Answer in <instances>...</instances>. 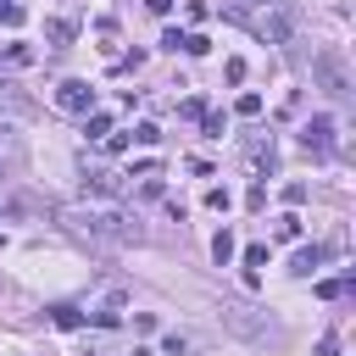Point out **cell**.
Returning a JSON list of instances; mask_svg holds the SVG:
<instances>
[{
  "instance_id": "6da1fadb",
  "label": "cell",
  "mask_w": 356,
  "mask_h": 356,
  "mask_svg": "<svg viewBox=\"0 0 356 356\" xmlns=\"http://www.w3.org/2000/svg\"><path fill=\"white\" fill-rule=\"evenodd\" d=\"M61 222L72 234H83V239H100V245H139L145 239V228L117 206H67Z\"/></svg>"
},
{
  "instance_id": "7a4b0ae2",
  "label": "cell",
  "mask_w": 356,
  "mask_h": 356,
  "mask_svg": "<svg viewBox=\"0 0 356 356\" xmlns=\"http://www.w3.org/2000/svg\"><path fill=\"white\" fill-rule=\"evenodd\" d=\"M239 28H250L261 44H289V33H295V17L278 6V0H228L222 6Z\"/></svg>"
},
{
  "instance_id": "3957f363",
  "label": "cell",
  "mask_w": 356,
  "mask_h": 356,
  "mask_svg": "<svg viewBox=\"0 0 356 356\" xmlns=\"http://www.w3.org/2000/svg\"><path fill=\"white\" fill-rule=\"evenodd\" d=\"M312 78L334 95V100H350V72H345V61L334 56V50H323V56H312Z\"/></svg>"
},
{
  "instance_id": "277c9868",
  "label": "cell",
  "mask_w": 356,
  "mask_h": 356,
  "mask_svg": "<svg viewBox=\"0 0 356 356\" xmlns=\"http://www.w3.org/2000/svg\"><path fill=\"white\" fill-rule=\"evenodd\" d=\"M56 106L72 111V117H89V111H95V89H89V78H61V83H56Z\"/></svg>"
},
{
  "instance_id": "5b68a950",
  "label": "cell",
  "mask_w": 356,
  "mask_h": 356,
  "mask_svg": "<svg viewBox=\"0 0 356 356\" xmlns=\"http://www.w3.org/2000/svg\"><path fill=\"white\" fill-rule=\"evenodd\" d=\"M83 189L100 195V200H122V195H128V178H122V172H106V167H89V172H83Z\"/></svg>"
},
{
  "instance_id": "8992f818",
  "label": "cell",
  "mask_w": 356,
  "mask_h": 356,
  "mask_svg": "<svg viewBox=\"0 0 356 356\" xmlns=\"http://www.w3.org/2000/svg\"><path fill=\"white\" fill-rule=\"evenodd\" d=\"M122 306H128V295H122V289H111V295L89 300V312H83V317H89L95 328H117V323H122Z\"/></svg>"
},
{
  "instance_id": "52a82bcc",
  "label": "cell",
  "mask_w": 356,
  "mask_h": 356,
  "mask_svg": "<svg viewBox=\"0 0 356 356\" xmlns=\"http://www.w3.org/2000/svg\"><path fill=\"white\" fill-rule=\"evenodd\" d=\"M300 145H306V150H317V156H328V150H334V117H328V111H317V117L300 128Z\"/></svg>"
},
{
  "instance_id": "ba28073f",
  "label": "cell",
  "mask_w": 356,
  "mask_h": 356,
  "mask_svg": "<svg viewBox=\"0 0 356 356\" xmlns=\"http://www.w3.org/2000/svg\"><path fill=\"white\" fill-rule=\"evenodd\" d=\"M222 323L239 328V334H273V323H267V317H250V306H239V300L222 306Z\"/></svg>"
},
{
  "instance_id": "9c48e42d",
  "label": "cell",
  "mask_w": 356,
  "mask_h": 356,
  "mask_svg": "<svg viewBox=\"0 0 356 356\" xmlns=\"http://www.w3.org/2000/svg\"><path fill=\"white\" fill-rule=\"evenodd\" d=\"M44 39H50L56 50H67V44L78 39V22H72V17H50V22H44Z\"/></svg>"
},
{
  "instance_id": "30bf717a",
  "label": "cell",
  "mask_w": 356,
  "mask_h": 356,
  "mask_svg": "<svg viewBox=\"0 0 356 356\" xmlns=\"http://www.w3.org/2000/svg\"><path fill=\"white\" fill-rule=\"evenodd\" d=\"M250 167H256V172H273V167H278V145H273V139H250Z\"/></svg>"
},
{
  "instance_id": "8fae6325",
  "label": "cell",
  "mask_w": 356,
  "mask_h": 356,
  "mask_svg": "<svg viewBox=\"0 0 356 356\" xmlns=\"http://www.w3.org/2000/svg\"><path fill=\"white\" fill-rule=\"evenodd\" d=\"M317 267H323V250H317V245H306V250H295V261H289V273H295V278H312Z\"/></svg>"
},
{
  "instance_id": "7c38bea8",
  "label": "cell",
  "mask_w": 356,
  "mask_h": 356,
  "mask_svg": "<svg viewBox=\"0 0 356 356\" xmlns=\"http://www.w3.org/2000/svg\"><path fill=\"white\" fill-rule=\"evenodd\" d=\"M50 323H56V328H83V306L56 300V306H50Z\"/></svg>"
},
{
  "instance_id": "4fadbf2b",
  "label": "cell",
  "mask_w": 356,
  "mask_h": 356,
  "mask_svg": "<svg viewBox=\"0 0 356 356\" xmlns=\"http://www.w3.org/2000/svg\"><path fill=\"white\" fill-rule=\"evenodd\" d=\"M0 106H6V111H17V117H22V111H33V100H28L11 78H0Z\"/></svg>"
},
{
  "instance_id": "5bb4252c",
  "label": "cell",
  "mask_w": 356,
  "mask_h": 356,
  "mask_svg": "<svg viewBox=\"0 0 356 356\" xmlns=\"http://www.w3.org/2000/svg\"><path fill=\"white\" fill-rule=\"evenodd\" d=\"M0 56H6L11 67H33V61H39V50H33V44H0Z\"/></svg>"
},
{
  "instance_id": "9a60e30c",
  "label": "cell",
  "mask_w": 356,
  "mask_h": 356,
  "mask_svg": "<svg viewBox=\"0 0 356 356\" xmlns=\"http://www.w3.org/2000/svg\"><path fill=\"white\" fill-rule=\"evenodd\" d=\"M273 239H300V217H295V211L273 217Z\"/></svg>"
},
{
  "instance_id": "2e32d148",
  "label": "cell",
  "mask_w": 356,
  "mask_h": 356,
  "mask_svg": "<svg viewBox=\"0 0 356 356\" xmlns=\"http://www.w3.org/2000/svg\"><path fill=\"white\" fill-rule=\"evenodd\" d=\"M83 134H89V139H106V134H111V117H106V111H89V117H83Z\"/></svg>"
},
{
  "instance_id": "e0dca14e",
  "label": "cell",
  "mask_w": 356,
  "mask_h": 356,
  "mask_svg": "<svg viewBox=\"0 0 356 356\" xmlns=\"http://www.w3.org/2000/svg\"><path fill=\"white\" fill-rule=\"evenodd\" d=\"M206 111H211V106H206L200 95H189V100H178V117H189V122H200Z\"/></svg>"
},
{
  "instance_id": "ac0fdd59",
  "label": "cell",
  "mask_w": 356,
  "mask_h": 356,
  "mask_svg": "<svg viewBox=\"0 0 356 356\" xmlns=\"http://www.w3.org/2000/svg\"><path fill=\"white\" fill-rule=\"evenodd\" d=\"M200 128H206V139H222V134H228V117H222V111H206Z\"/></svg>"
},
{
  "instance_id": "d6986e66",
  "label": "cell",
  "mask_w": 356,
  "mask_h": 356,
  "mask_svg": "<svg viewBox=\"0 0 356 356\" xmlns=\"http://www.w3.org/2000/svg\"><path fill=\"white\" fill-rule=\"evenodd\" d=\"M211 256H217V261H228V256H234V234H228V228H217V234H211Z\"/></svg>"
},
{
  "instance_id": "ffe728a7",
  "label": "cell",
  "mask_w": 356,
  "mask_h": 356,
  "mask_svg": "<svg viewBox=\"0 0 356 356\" xmlns=\"http://www.w3.org/2000/svg\"><path fill=\"white\" fill-rule=\"evenodd\" d=\"M22 17H28L22 0H0V22H6V28H22Z\"/></svg>"
},
{
  "instance_id": "44dd1931",
  "label": "cell",
  "mask_w": 356,
  "mask_h": 356,
  "mask_svg": "<svg viewBox=\"0 0 356 356\" xmlns=\"http://www.w3.org/2000/svg\"><path fill=\"white\" fill-rule=\"evenodd\" d=\"M128 139H134V145H161V128H156V122H139Z\"/></svg>"
},
{
  "instance_id": "7402d4cb",
  "label": "cell",
  "mask_w": 356,
  "mask_h": 356,
  "mask_svg": "<svg viewBox=\"0 0 356 356\" xmlns=\"http://www.w3.org/2000/svg\"><path fill=\"white\" fill-rule=\"evenodd\" d=\"M184 50H189V56H206L211 39H206V33H184Z\"/></svg>"
},
{
  "instance_id": "603a6c76",
  "label": "cell",
  "mask_w": 356,
  "mask_h": 356,
  "mask_svg": "<svg viewBox=\"0 0 356 356\" xmlns=\"http://www.w3.org/2000/svg\"><path fill=\"white\" fill-rule=\"evenodd\" d=\"M234 111H239V117H256V111H261V95H239Z\"/></svg>"
},
{
  "instance_id": "cb8c5ba5",
  "label": "cell",
  "mask_w": 356,
  "mask_h": 356,
  "mask_svg": "<svg viewBox=\"0 0 356 356\" xmlns=\"http://www.w3.org/2000/svg\"><path fill=\"white\" fill-rule=\"evenodd\" d=\"M206 206H211V211H228V189L211 184V189H206Z\"/></svg>"
},
{
  "instance_id": "d4e9b609",
  "label": "cell",
  "mask_w": 356,
  "mask_h": 356,
  "mask_svg": "<svg viewBox=\"0 0 356 356\" xmlns=\"http://www.w3.org/2000/svg\"><path fill=\"white\" fill-rule=\"evenodd\" d=\"M245 267H250V273L267 267V245H245Z\"/></svg>"
},
{
  "instance_id": "484cf974",
  "label": "cell",
  "mask_w": 356,
  "mask_h": 356,
  "mask_svg": "<svg viewBox=\"0 0 356 356\" xmlns=\"http://www.w3.org/2000/svg\"><path fill=\"white\" fill-rule=\"evenodd\" d=\"M245 206H250V211H261V206H267V184H250V195H245Z\"/></svg>"
},
{
  "instance_id": "4316f807",
  "label": "cell",
  "mask_w": 356,
  "mask_h": 356,
  "mask_svg": "<svg viewBox=\"0 0 356 356\" xmlns=\"http://www.w3.org/2000/svg\"><path fill=\"white\" fill-rule=\"evenodd\" d=\"M161 350H167V356H184V350H189V339H184V334H167V345H161Z\"/></svg>"
},
{
  "instance_id": "83f0119b",
  "label": "cell",
  "mask_w": 356,
  "mask_h": 356,
  "mask_svg": "<svg viewBox=\"0 0 356 356\" xmlns=\"http://www.w3.org/2000/svg\"><path fill=\"white\" fill-rule=\"evenodd\" d=\"M317 356H339V334H323L317 339Z\"/></svg>"
},
{
  "instance_id": "f1b7e54d",
  "label": "cell",
  "mask_w": 356,
  "mask_h": 356,
  "mask_svg": "<svg viewBox=\"0 0 356 356\" xmlns=\"http://www.w3.org/2000/svg\"><path fill=\"white\" fill-rule=\"evenodd\" d=\"M145 6H150L156 17H167V11H172V0H145Z\"/></svg>"
},
{
  "instance_id": "f546056e",
  "label": "cell",
  "mask_w": 356,
  "mask_h": 356,
  "mask_svg": "<svg viewBox=\"0 0 356 356\" xmlns=\"http://www.w3.org/2000/svg\"><path fill=\"white\" fill-rule=\"evenodd\" d=\"M134 356H156V350H145V345H134Z\"/></svg>"
}]
</instances>
